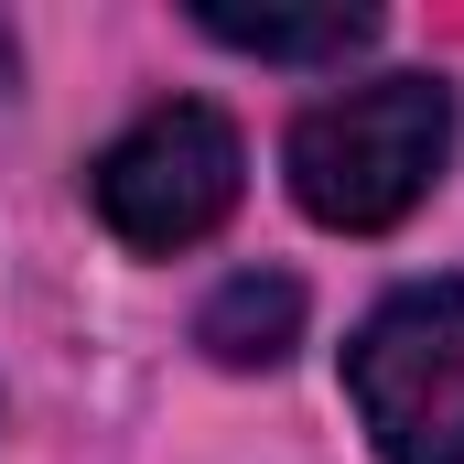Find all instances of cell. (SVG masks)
Here are the masks:
<instances>
[{
	"label": "cell",
	"mask_w": 464,
	"mask_h": 464,
	"mask_svg": "<svg viewBox=\"0 0 464 464\" xmlns=\"http://www.w3.org/2000/svg\"><path fill=\"white\" fill-rule=\"evenodd\" d=\"M346 389L378 464H464V281L389 292L346 346Z\"/></svg>",
	"instance_id": "2"
},
{
	"label": "cell",
	"mask_w": 464,
	"mask_h": 464,
	"mask_svg": "<svg viewBox=\"0 0 464 464\" xmlns=\"http://www.w3.org/2000/svg\"><path fill=\"white\" fill-rule=\"evenodd\" d=\"M195 33L227 44V54H259V65H346L356 44H378V11H346V0H324V11H237V0H206Z\"/></svg>",
	"instance_id": "4"
},
{
	"label": "cell",
	"mask_w": 464,
	"mask_h": 464,
	"mask_svg": "<svg viewBox=\"0 0 464 464\" xmlns=\"http://www.w3.org/2000/svg\"><path fill=\"white\" fill-rule=\"evenodd\" d=\"M443 151H454V87L443 76H367V87L314 98L292 119L281 173H292V206L314 227L378 237L443 184Z\"/></svg>",
	"instance_id": "1"
},
{
	"label": "cell",
	"mask_w": 464,
	"mask_h": 464,
	"mask_svg": "<svg viewBox=\"0 0 464 464\" xmlns=\"http://www.w3.org/2000/svg\"><path fill=\"white\" fill-rule=\"evenodd\" d=\"M292 335H303V281H281V270H237L195 314V346L217 356V367H281Z\"/></svg>",
	"instance_id": "5"
},
{
	"label": "cell",
	"mask_w": 464,
	"mask_h": 464,
	"mask_svg": "<svg viewBox=\"0 0 464 464\" xmlns=\"http://www.w3.org/2000/svg\"><path fill=\"white\" fill-rule=\"evenodd\" d=\"M98 217H109L130 248H195V237L227 227L237 206V130L206 98H162L119 130L87 173Z\"/></svg>",
	"instance_id": "3"
},
{
	"label": "cell",
	"mask_w": 464,
	"mask_h": 464,
	"mask_svg": "<svg viewBox=\"0 0 464 464\" xmlns=\"http://www.w3.org/2000/svg\"><path fill=\"white\" fill-rule=\"evenodd\" d=\"M0 87H11V33H0Z\"/></svg>",
	"instance_id": "6"
}]
</instances>
